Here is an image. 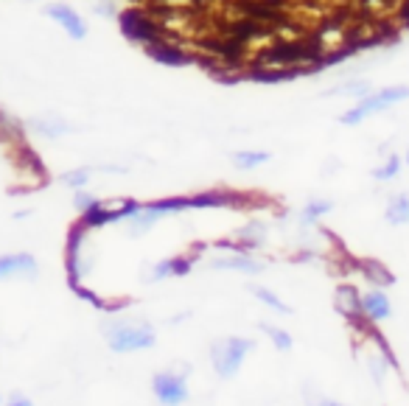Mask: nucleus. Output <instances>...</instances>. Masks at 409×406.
I'll use <instances>...</instances> for the list:
<instances>
[{
  "instance_id": "obj_10",
  "label": "nucleus",
  "mask_w": 409,
  "mask_h": 406,
  "mask_svg": "<svg viewBox=\"0 0 409 406\" xmlns=\"http://www.w3.org/2000/svg\"><path fill=\"white\" fill-rule=\"evenodd\" d=\"M193 260H196V252H190V255H179V258H168V260H160V263L154 266L151 277H154V280H162V277H174V274H188L190 266H193Z\"/></svg>"
},
{
  "instance_id": "obj_9",
  "label": "nucleus",
  "mask_w": 409,
  "mask_h": 406,
  "mask_svg": "<svg viewBox=\"0 0 409 406\" xmlns=\"http://www.w3.org/2000/svg\"><path fill=\"white\" fill-rule=\"evenodd\" d=\"M210 269H235V272L258 274L263 266H261V260H255V258H249L247 252H238V249H235V255H219V258H213V260H210Z\"/></svg>"
},
{
  "instance_id": "obj_17",
  "label": "nucleus",
  "mask_w": 409,
  "mask_h": 406,
  "mask_svg": "<svg viewBox=\"0 0 409 406\" xmlns=\"http://www.w3.org/2000/svg\"><path fill=\"white\" fill-rule=\"evenodd\" d=\"M263 330H266V336L272 339V344L280 350V353H286V350H291V336L286 333V330H280V328H275V325H261Z\"/></svg>"
},
{
  "instance_id": "obj_16",
  "label": "nucleus",
  "mask_w": 409,
  "mask_h": 406,
  "mask_svg": "<svg viewBox=\"0 0 409 406\" xmlns=\"http://www.w3.org/2000/svg\"><path fill=\"white\" fill-rule=\"evenodd\" d=\"M249 291H252V294H255L261 302H266L269 308H275V311H280V314H289V311H291V308H289V305H286L280 297H275V294H272L269 288H263V286H249Z\"/></svg>"
},
{
  "instance_id": "obj_24",
  "label": "nucleus",
  "mask_w": 409,
  "mask_h": 406,
  "mask_svg": "<svg viewBox=\"0 0 409 406\" xmlns=\"http://www.w3.org/2000/svg\"><path fill=\"white\" fill-rule=\"evenodd\" d=\"M322 406H339V403H331V400H328V403H322Z\"/></svg>"
},
{
  "instance_id": "obj_7",
  "label": "nucleus",
  "mask_w": 409,
  "mask_h": 406,
  "mask_svg": "<svg viewBox=\"0 0 409 406\" xmlns=\"http://www.w3.org/2000/svg\"><path fill=\"white\" fill-rule=\"evenodd\" d=\"M36 277V260L28 252H14L0 258V280L6 277Z\"/></svg>"
},
{
  "instance_id": "obj_25",
  "label": "nucleus",
  "mask_w": 409,
  "mask_h": 406,
  "mask_svg": "<svg viewBox=\"0 0 409 406\" xmlns=\"http://www.w3.org/2000/svg\"><path fill=\"white\" fill-rule=\"evenodd\" d=\"M0 403H6V400H3V398H0Z\"/></svg>"
},
{
  "instance_id": "obj_2",
  "label": "nucleus",
  "mask_w": 409,
  "mask_h": 406,
  "mask_svg": "<svg viewBox=\"0 0 409 406\" xmlns=\"http://www.w3.org/2000/svg\"><path fill=\"white\" fill-rule=\"evenodd\" d=\"M252 347H255V342L241 339V336H227V339L213 342L210 344V361H213L216 375L219 378H233L241 370V364H244V358Z\"/></svg>"
},
{
  "instance_id": "obj_1",
  "label": "nucleus",
  "mask_w": 409,
  "mask_h": 406,
  "mask_svg": "<svg viewBox=\"0 0 409 406\" xmlns=\"http://www.w3.org/2000/svg\"><path fill=\"white\" fill-rule=\"evenodd\" d=\"M104 336H106L109 350H115V353L148 350L157 344L154 330L143 322H109V325H104Z\"/></svg>"
},
{
  "instance_id": "obj_4",
  "label": "nucleus",
  "mask_w": 409,
  "mask_h": 406,
  "mask_svg": "<svg viewBox=\"0 0 409 406\" xmlns=\"http://www.w3.org/2000/svg\"><path fill=\"white\" fill-rule=\"evenodd\" d=\"M151 392L162 406H182L188 400V384L179 372H157L151 378Z\"/></svg>"
},
{
  "instance_id": "obj_8",
  "label": "nucleus",
  "mask_w": 409,
  "mask_h": 406,
  "mask_svg": "<svg viewBox=\"0 0 409 406\" xmlns=\"http://www.w3.org/2000/svg\"><path fill=\"white\" fill-rule=\"evenodd\" d=\"M361 314L370 319V322H381L392 314V305L387 300V294L381 288H373L367 294H361Z\"/></svg>"
},
{
  "instance_id": "obj_22",
  "label": "nucleus",
  "mask_w": 409,
  "mask_h": 406,
  "mask_svg": "<svg viewBox=\"0 0 409 406\" xmlns=\"http://www.w3.org/2000/svg\"><path fill=\"white\" fill-rule=\"evenodd\" d=\"M6 406H34V403H31V400H28L25 395H20V392H14V395H11L8 400H6Z\"/></svg>"
},
{
  "instance_id": "obj_20",
  "label": "nucleus",
  "mask_w": 409,
  "mask_h": 406,
  "mask_svg": "<svg viewBox=\"0 0 409 406\" xmlns=\"http://www.w3.org/2000/svg\"><path fill=\"white\" fill-rule=\"evenodd\" d=\"M398 168H401V162H398L395 157H389V162H387V165H381V168H375V171H373V176H375V179H389V176H395V174H398Z\"/></svg>"
},
{
  "instance_id": "obj_13",
  "label": "nucleus",
  "mask_w": 409,
  "mask_h": 406,
  "mask_svg": "<svg viewBox=\"0 0 409 406\" xmlns=\"http://www.w3.org/2000/svg\"><path fill=\"white\" fill-rule=\"evenodd\" d=\"M359 266H361V274H364L370 283H375V286H389V283H392V274H389L378 260H361Z\"/></svg>"
},
{
  "instance_id": "obj_14",
  "label": "nucleus",
  "mask_w": 409,
  "mask_h": 406,
  "mask_svg": "<svg viewBox=\"0 0 409 406\" xmlns=\"http://www.w3.org/2000/svg\"><path fill=\"white\" fill-rule=\"evenodd\" d=\"M266 160H269L266 151H235V154H233V165H235V168H244V171L258 168V165H263Z\"/></svg>"
},
{
  "instance_id": "obj_18",
  "label": "nucleus",
  "mask_w": 409,
  "mask_h": 406,
  "mask_svg": "<svg viewBox=\"0 0 409 406\" xmlns=\"http://www.w3.org/2000/svg\"><path fill=\"white\" fill-rule=\"evenodd\" d=\"M62 182H64V185H70V188H76V190H81V188L90 182V171H87V168L67 171V174H62Z\"/></svg>"
},
{
  "instance_id": "obj_19",
  "label": "nucleus",
  "mask_w": 409,
  "mask_h": 406,
  "mask_svg": "<svg viewBox=\"0 0 409 406\" xmlns=\"http://www.w3.org/2000/svg\"><path fill=\"white\" fill-rule=\"evenodd\" d=\"M331 207H333L331 202H308L305 210H303V221H317L325 213H331Z\"/></svg>"
},
{
  "instance_id": "obj_23",
  "label": "nucleus",
  "mask_w": 409,
  "mask_h": 406,
  "mask_svg": "<svg viewBox=\"0 0 409 406\" xmlns=\"http://www.w3.org/2000/svg\"><path fill=\"white\" fill-rule=\"evenodd\" d=\"M401 20H403V25H409V0L401 6Z\"/></svg>"
},
{
  "instance_id": "obj_15",
  "label": "nucleus",
  "mask_w": 409,
  "mask_h": 406,
  "mask_svg": "<svg viewBox=\"0 0 409 406\" xmlns=\"http://www.w3.org/2000/svg\"><path fill=\"white\" fill-rule=\"evenodd\" d=\"M387 221L389 224H403L409 221V196H395L387 207Z\"/></svg>"
},
{
  "instance_id": "obj_12",
  "label": "nucleus",
  "mask_w": 409,
  "mask_h": 406,
  "mask_svg": "<svg viewBox=\"0 0 409 406\" xmlns=\"http://www.w3.org/2000/svg\"><path fill=\"white\" fill-rule=\"evenodd\" d=\"M336 308H339L347 319L361 316V294H359L353 286H342V288L336 291Z\"/></svg>"
},
{
  "instance_id": "obj_21",
  "label": "nucleus",
  "mask_w": 409,
  "mask_h": 406,
  "mask_svg": "<svg viewBox=\"0 0 409 406\" xmlns=\"http://www.w3.org/2000/svg\"><path fill=\"white\" fill-rule=\"evenodd\" d=\"M98 204V199L92 196V193H84V190H76V207H78V213L84 216L90 207H95Z\"/></svg>"
},
{
  "instance_id": "obj_6",
  "label": "nucleus",
  "mask_w": 409,
  "mask_h": 406,
  "mask_svg": "<svg viewBox=\"0 0 409 406\" xmlns=\"http://www.w3.org/2000/svg\"><path fill=\"white\" fill-rule=\"evenodd\" d=\"M45 14H48L50 20H56L73 39H84V36H87L84 20H81L78 11H73L70 6H64V3H50V6H45Z\"/></svg>"
},
{
  "instance_id": "obj_5",
  "label": "nucleus",
  "mask_w": 409,
  "mask_h": 406,
  "mask_svg": "<svg viewBox=\"0 0 409 406\" xmlns=\"http://www.w3.org/2000/svg\"><path fill=\"white\" fill-rule=\"evenodd\" d=\"M403 98H409V87H392V90H381V92H375V95H370V98H364L359 106H353L347 115H342V123H347V126H353V123H359L367 112H375V109H384V106H389V104H395V101H403Z\"/></svg>"
},
{
  "instance_id": "obj_11",
  "label": "nucleus",
  "mask_w": 409,
  "mask_h": 406,
  "mask_svg": "<svg viewBox=\"0 0 409 406\" xmlns=\"http://www.w3.org/2000/svg\"><path fill=\"white\" fill-rule=\"evenodd\" d=\"M148 48V56L151 59H157V62H165V64H185L188 62V56L182 53V48H176V45H168V42H151V45H146Z\"/></svg>"
},
{
  "instance_id": "obj_3",
  "label": "nucleus",
  "mask_w": 409,
  "mask_h": 406,
  "mask_svg": "<svg viewBox=\"0 0 409 406\" xmlns=\"http://www.w3.org/2000/svg\"><path fill=\"white\" fill-rule=\"evenodd\" d=\"M120 31H123V36H126V39H132V42H143V45L157 42V39H160V34H162L160 22H154V17H151V14L137 11V8H132V11H123V14H120Z\"/></svg>"
}]
</instances>
